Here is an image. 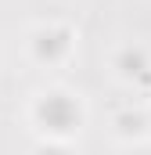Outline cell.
Listing matches in <instances>:
<instances>
[{"label": "cell", "mask_w": 151, "mask_h": 155, "mask_svg": "<svg viewBox=\"0 0 151 155\" xmlns=\"http://www.w3.org/2000/svg\"><path fill=\"white\" fill-rule=\"evenodd\" d=\"M33 116H36V123L50 126L58 137H65V134L79 130V123H83L79 94H69V90H61V87L43 90V94L36 97V105H33Z\"/></svg>", "instance_id": "cell-1"}, {"label": "cell", "mask_w": 151, "mask_h": 155, "mask_svg": "<svg viewBox=\"0 0 151 155\" xmlns=\"http://www.w3.org/2000/svg\"><path fill=\"white\" fill-rule=\"evenodd\" d=\"M33 51H36L40 61H61L69 51H72V29L50 22V25H40L33 33Z\"/></svg>", "instance_id": "cell-2"}, {"label": "cell", "mask_w": 151, "mask_h": 155, "mask_svg": "<svg viewBox=\"0 0 151 155\" xmlns=\"http://www.w3.org/2000/svg\"><path fill=\"white\" fill-rule=\"evenodd\" d=\"M112 69L119 72V76H126V79L140 76V72L148 69V54H144V47H133V43L119 47V51L112 54Z\"/></svg>", "instance_id": "cell-3"}]
</instances>
